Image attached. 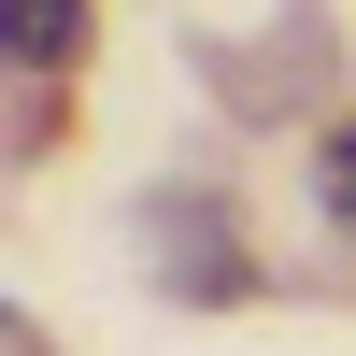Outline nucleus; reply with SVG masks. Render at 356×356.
I'll return each mask as SVG.
<instances>
[{"instance_id": "f257e3e1", "label": "nucleus", "mask_w": 356, "mask_h": 356, "mask_svg": "<svg viewBox=\"0 0 356 356\" xmlns=\"http://www.w3.org/2000/svg\"><path fill=\"white\" fill-rule=\"evenodd\" d=\"M143 228H157V257H186V300H243V243L214 200H157Z\"/></svg>"}, {"instance_id": "f03ea898", "label": "nucleus", "mask_w": 356, "mask_h": 356, "mask_svg": "<svg viewBox=\"0 0 356 356\" xmlns=\"http://www.w3.org/2000/svg\"><path fill=\"white\" fill-rule=\"evenodd\" d=\"M0 43H15V72H57L86 43V0H0Z\"/></svg>"}, {"instance_id": "7ed1b4c3", "label": "nucleus", "mask_w": 356, "mask_h": 356, "mask_svg": "<svg viewBox=\"0 0 356 356\" xmlns=\"http://www.w3.org/2000/svg\"><path fill=\"white\" fill-rule=\"evenodd\" d=\"M314 186H328V214L356 228V129H328V157H314Z\"/></svg>"}]
</instances>
